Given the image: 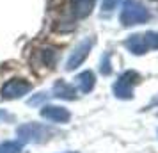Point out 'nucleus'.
Segmentation results:
<instances>
[{
    "instance_id": "0eeeda50",
    "label": "nucleus",
    "mask_w": 158,
    "mask_h": 153,
    "mask_svg": "<svg viewBox=\"0 0 158 153\" xmlns=\"http://www.w3.org/2000/svg\"><path fill=\"white\" fill-rule=\"evenodd\" d=\"M41 116L48 121H53V123H68L69 121V110L64 109V107H57V105H44L41 109Z\"/></svg>"
},
{
    "instance_id": "f8f14e48",
    "label": "nucleus",
    "mask_w": 158,
    "mask_h": 153,
    "mask_svg": "<svg viewBox=\"0 0 158 153\" xmlns=\"http://www.w3.org/2000/svg\"><path fill=\"white\" fill-rule=\"evenodd\" d=\"M23 144L18 141H6L0 144V153H20Z\"/></svg>"
},
{
    "instance_id": "f03ea898",
    "label": "nucleus",
    "mask_w": 158,
    "mask_h": 153,
    "mask_svg": "<svg viewBox=\"0 0 158 153\" xmlns=\"http://www.w3.org/2000/svg\"><path fill=\"white\" fill-rule=\"evenodd\" d=\"M126 50L142 55L149 50H158V32H144V34H133L124 41Z\"/></svg>"
},
{
    "instance_id": "9d476101",
    "label": "nucleus",
    "mask_w": 158,
    "mask_h": 153,
    "mask_svg": "<svg viewBox=\"0 0 158 153\" xmlns=\"http://www.w3.org/2000/svg\"><path fill=\"white\" fill-rule=\"evenodd\" d=\"M94 2L96 0H73V6H71L73 16L75 18H85V16H89L94 7Z\"/></svg>"
},
{
    "instance_id": "ddd939ff",
    "label": "nucleus",
    "mask_w": 158,
    "mask_h": 153,
    "mask_svg": "<svg viewBox=\"0 0 158 153\" xmlns=\"http://www.w3.org/2000/svg\"><path fill=\"white\" fill-rule=\"evenodd\" d=\"M100 70H101L103 75H110V73H112V66H110V53H105V55H103Z\"/></svg>"
},
{
    "instance_id": "6e6552de",
    "label": "nucleus",
    "mask_w": 158,
    "mask_h": 153,
    "mask_svg": "<svg viewBox=\"0 0 158 153\" xmlns=\"http://www.w3.org/2000/svg\"><path fill=\"white\" fill-rule=\"evenodd\" d=\"M55 59H57L55 50L50 48V46H44V48H39V50L36 52L34 62L37 64V68H46V70H50V68H53V64H55Z\"/></svg>"
},
{
    "instance_id": "423d86ee",
    "label": "nucleus",
    "mask_w": 158,
    "mask_h": 153,
    "mask_svg": "<svg viewBox=\"0 0 158 153\" xmlns=\"http://www.w3.org/2000/svg\"><path fill=\"white\" fill-rule=\"evenodd\" d=\"M93 45H94L93 39H85V41H82V43L75 48V52L69 55L68 62H66V70H68V71H73L75 68H78V66L87 59L89 52H91V48H93Z\"/></svg>"
},
{
    "instance_id": "39448f33",
    "label": "nucleus",
    "mask_w": 158,
    "mask_h": 153,
    "mask_svg": "<svg viewBox=\"0 0 158 153\" xmlns=\"http://www.w3.org/2000/svg\"><path fill=\"white\" fill-rule=\"evenodd\" d=\"M30 89H32V86L27 80H23V79H11V80H7L2 86L0 95L6 100H16V98L25 96Z\"/></svg>"
},
{
    "instance_id": "4468645a",
    "label": "nucleus",
    "mask_w": 158,
    "mask_h": 153,
    "mask_svg": "<svg viewBox=\"0 0 158 153\" xmlns=\"http://www.w3.org/2000/svg\"><path fill=\"white\" fill-rule=\"evenodd\" d=\"M115 6H117V0H103V2H101V11L110 13V11L115 9Z\"/></svg>"
},
{
    "instance_id": "7ed1b4c3",
    "label": "nucleus",
    "mask_w": 158,
    "mask_h": 153,
    "mask_svg": "<svg viewBox=\"0 0 158 153\" xmlns=\"http://www.w3.org/2000/svg\"><path fill=\"white\" fill-rule=\"evenodd\" d=\"M140 80V77H139V73L137 71H124L117 79V82L114 84V95L117 98H121V100H130V98H133V87H135V84H139Z\"/></svg>"
},
{
    "instance_id": "2eb2a0df",
    "label": "nucleus",
    "mask_w": 158,
    "mask_h": 153,
    "mask_svg": "<svg viewBox=\"0 0 158 153\" xmlns=\"http://www.w3.org/2000/svg\"><path fill=\"white\" fill-rule=\"evenodd\" d=\"M44 98H46V93H39L36 98H30V100H29V105H37V103L41 102V100H44Z\"/></svg>"
},
{
    "instance_id": "f257e3e1",
    "label": "nucleus",
    "mask_w": 158,
    "mask_h": 153,
    "mask_svg": "<svg viewBox=\"0 0 158 153\" xmlns=\"http://www.w3.org/2000/svg\"><path fill=\"white\" fill-rule=\"evenodd\" d=\"M151 20L149 11L144 7L142 4H139L137 0H124L121 9V23L124 27L131 25H140Z\"/></svg>"
},
{
    "instance_id": "1a4fd4ad",
    "label": "nucleus",
    "mask_w": 158,
    "mask_h": 153,
    "mask_svg": "<svg viewBox=\"0 0 158 153\" xmlns=\"http://www.w3.org/2000/svg\"><path fill=\"white\" fill-rule=\"evenodd\" d=\"M52 95L55 98H64V100H75L77 98V91L71 84H68L64 80H59L53 84V89H52Z\"/></svg>"
},
{
    "instance_id": "9b49d317",
    "label": "nucleus",
    "mask_w": 158,
    "mask_h": 153,
    "mask_svg": "<svg viewBox=\"0 0 158 153\" xmlns=\"http://www.w3.org/2000/svg\"><path fill=\"white\" fill-rule=\"evenodd\" d=\"M94 82H96V79H94L93 71H82L78 77H77V84H78V89L82 91V93H89V91H93Z\"/></svg>"
},
{
    "instance_id": "20e7f679",
    "label": "nucleus",
    "mask_w": 158,
    "mask_h": 153,
    "mask_svg": "<svg viewBox=\"0 0 158 153\" xmlns=\"http://www.w3.org/2000/svg\"><path fill=\"white\" fill-rule=\"evenodd\" d=\"M16 135L22 139L23 142H43L48 139L50 130L39 123H25L16 128Z\"/></svg>"
}]
</instances>
